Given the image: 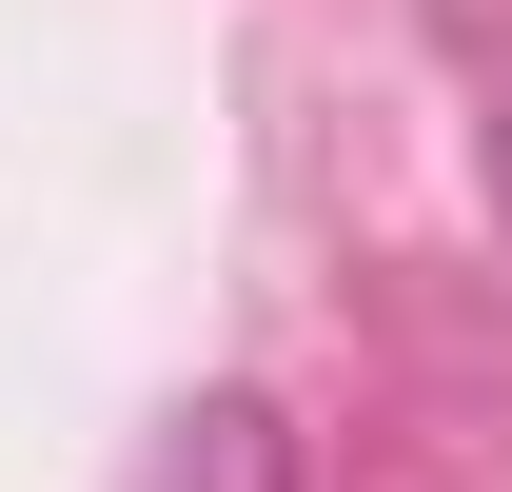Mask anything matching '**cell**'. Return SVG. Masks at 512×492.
<instances>
[{"mask_svg": "<svg viewBox=\"0 0 512 492\" xmlns=\"http://www.w3.org/2000/svg\"><path fill=\"white\" fill-rule=\"evenodd\" d=\"M119 492H296V414L276 394H197V414H158V453Z\"/></svg>", "mask_w": 512, "mask_h": 492, "instance_id": "cell-1", "label": "cell"}, {"mask_svg": "<svg viewBox=\"0 0 512 492\" xmlns=\"http://www.w3.org/2000/svg\"><path fill=\"white\" fill-rule=\"evenodd\" d=\"M493 197H512V138H493Z\"/></svg>", "mask_w": 512, "mask_h": 492, "instance_id": "cell-2", "label": "cell"}]
</instances>
